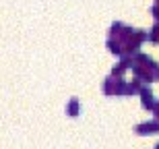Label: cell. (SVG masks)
<instances>
[{"mask_svg":"<svg viewBox=\"0 0 159 149\" xmlns=\"http://www.w3.org/2000/svg\"><path fill=\"white\" fill-rule=\"evenodd\" d=\"M155 79H159V66H157V71H155Z\"/></svg>","mask_w":159,"mask_h":149,"instance_id":"obj_6","label":"cell"},{"mask_svg":"<svg viewBox=\"0 0 159 149\" xmlns=\"http://www.w3.org/2000/svg\"><path fill=\"white\" fill-rule=\"evenodd\" d=\"M66 114H68V116H72V118H75V116H79V100H77V97H72L70 104L66 106Z\"/></svg>","mask_w":159,"mask_h":149,"instance_id":"obj_3","label":"cell"},{"mask_svg":"<svg viewBox=\"0 0 159 149\" xmlns=\"http://www.w3.org/2000/svg\"><path fill=\"white\" fill-rule=\"evenodd\" d=\"M155 149H159V145H157V147H155Z\"/></svg>","mask_w":159,"mask_h":149,"instance_id":"obj_7","label":"cell"},{"mask_svg":"<svg viewBox=\"0 0 159 149\" xmlns=\"http://www.w3.org/2000/svg\"><path fill=\"white\" fill-rule=\"evenodd\" d=\"M151 12H153V17L157 19V23H159V4H153V8H151Z\"/></svg>","mask_w":159,"mask_h":149,"instance_id":"obj_4","label":"cell"},{"mask_svg":"<svg viewBox=\"0 0 159 149\" xmlns=\"http://www.w3.org/2000/svg\"><path fill=\"white\" fill-rule=\"evenodd\" d=\"M136 133L139 135H157L159 133V118L151 120V122H143V124L136 126Z\"/></svg>","mask_w":159,"mask_h":149,"instance_id":"obj_1","label":"cell"},{"mask_svg":"<svg viewBox=\"0 0 159 149\" xmlns=\"http://www.w3.org/2000/svg\"><path fill=\"white\" fill-rule=\"evenodd\" d=\"M141 97H143L141 106L145 108V110H153V106H155V97H153V93H151V89H149L147 85L143 87V91H141Z\"/></svg>","mask_w":159,"mask_h":149,"instance_id":"obj_2","label":"cell"},{"mask_svg":"<svg viewBox=\"0 0 159 149\" xmlns=\"http://www.w3.org/2000/svg\"><path fill=\"white\" fill-rule=\"evenodd\" d=\"M151 112L155 114V118H159V101H155V106H153V110Z\"/></svg>","mask_w":159,"mask_h":149,"instance_id":"obj_5","label":"cell"}]
</instances>
